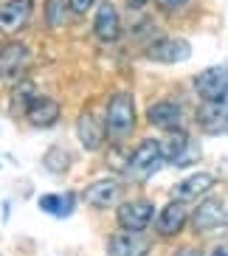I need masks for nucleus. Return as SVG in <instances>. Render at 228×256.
Instances as JSON below:
<instances>
[{
    "label": "nucleus",
    "mask_w": 228,
    "mask_h": 256,
    "mask_svg": "<svg viewBox=\"0 0 228 256\" xmlns=\"http://www.w3.org/2000/svg\"><path fill=\"white\" fill-rule=\"evenodd\" d=\"M186 220H189V211H186V206H183L180 200H172V203H166V206H164V211L158 214V220H155V228H158L160 236H175V234L183 231Z\"/></svg>",
    "instance_id": "17"
},
{
    "label": "nucleus",
    "mask_w": 228,
    "mask_h": 256,
    "mask_svg": "<svg viewBox=\"0 0 228 256\" xmlns=\"http://www.w3.org/2000/svg\"><path fill=\"white\" fill-rule=\"evenodd\" d=\"M68 3H70V12H74V17L88 14V12L96 6V0H68Z\"/></svg>",
    "instance_id": "22"
},
{
    "label": "nucleus",
    "mask_w": 228,
    "mask_h": 256,
    "mask_svg": "<svg viewBox=\"0 0 228 256\" xmlns=\"http://www.w3.org/2000/svg\"><path fill=\"white\" fill-rule=\"evenodd\" d=\"M46 166L51 172H65V169H68V155H65L60 146H54V152L46 155Z\"/></svg>",
    "instance_id": "21"
},
{
    "label": "nucleus",
    "mask_w": 228,
    "mask_h": 256,
    "mask_svg": "<svg viewBox=\"0 0 228 256\" xmlns=\"http://www.w3.org/2000/svg\"><path fill=\"white\" fill-rule=\"evenodd\" d=\"M214 183H217L214 180V174L194 172V174H189V178H183V180L172 188V197L180 200V203H189V200H198L200 194H206V192H212Z\"/></svg>",
    "instance_id": "16"
},
{
    "label": "nucleus",
    "mask_w": 228,
    "mask_h": 256,
    "mask_svg": "<svg viewBox=\"0 0 228 256\" xmlns=\"http://www.w3.org/2000/svg\"><path fill=\"white\" fill-rule=\"evenodd\" d=\"M198 124L208 136H220L228 130V96L220 98H203L198 107Z\"/></svg>",
    "instance_id": "4"
},
{
    "label": "nucleus",
    "mask_w": 228,
    "mask_h": 256,
    "mask_svg": "<svg viewBox=\"0 0 228 256\" xmlns=\"http://www.w3.org/2000/svg\"><path fill=\"white\" fill-rule=\"evenodd\" d=\"M222 222H226V208H222V203L217 200V197L203 200L198 208L192 211V228L200 231V234L214 231V228H220Z\"/></svg>",
    "instance_id": "14"
},
{
    "label": "nucleus",
    "mask_w": 228,
    "mask_h": 256,
    "mask_svg": "<svg viewBox=\"0 0 228 256\" xmlns=\"http://www.w3.org/2000/svg\"><path fill=\"white\" fill-rule=\"evenodd\" d=\"M34 0H3L0 3V34H17L31 20Z\"/></svg>",
    "instance_id": "6"
},
{
    "label": "nucleus",
    "mask_w": 228,
    "mask_h": 256,
    "mask_svg": "<svg viewBox=\"0 0 228 256\" xmlns=\"http://www.w3.org/2000/svg\"><path fill=\"white\" fill-rule=\"evenodd\" d=\"M104 121L99 118V116L93 113L90 107H84L82 113H79V118H76V138H79V144H82L84 150H102V144H104Z\"/></svg>",
    "instance_id": "9"
},
{
    "label": "nucleus",
    "mask_w": 228,
    "mask_h": 256,
    "mask_svg": "<svg viewBox=\"0 0 228 256\" xmlns=\"http://www.w3.org/2000/svg\"><path fill=\"white\" fill-rule=\"evenodd\" d=\"M74 20V12H70L68 0H46V23L48 28H62Z\"/></svg>",
    "instance_id": "20"
},
{
    "label": "nucleus",
    "mask_w": 228,
    "mask_h": 256,
    "mask_svg": "<svg viewBox=\"0 0 228 256\" xmlns=\"http://www.w3.org/2000/svg\"><path fill=\"white\" fill-rule=\"evenodd\" d=\"M31 62V51L23 42H8L0 48V79H17L23 76Z\"/></svg>",
    "instance_id": "12"
},
{
    "label": "nucleus",
    "mask_w": 228,
    "mask_h": 256,
    "mask_svg": "<svg viewBox=\"0 0 228 256\" xmlns=\"http://www.w3.org/2000/svg\"><path fill=\"white\" fill-rule=\"evenodd\" d=\"M189 3V0H158V6L164 8V12H178V8H183Z\"/></svg>",
    "instance_id": "23"
},
{
    "label": "nucleus",
    "mask_w": 228,
    "mask_h": 256,
    "mask_svg": "<svg viewBox=\"0 0 228 256\" xmlns=\"http://www.w3.org/2000/svg\"><path fill=\"white\" fill-rule=\"evenodd\" d=\"M146 118H150L152 127L172 132V130H180V124H183V107L178 102H155L146 110Z\"/></svg>",
    "instance_id": "15"
},
{
    "label": "nucleus",
    "mask_w": 228,
    "mask_h": 256,
    "mask_svg": "<svg viewBox=\"0 0 228 256\" xmlns=\"http://www.w3.org/2000/svg\"><path fill=\"white\" fill-rule=\"evenodd\" d=\"M152 217H155V206L150 200H130V203H122L116 211L118 228H124V231H146Z\"/></svg>",
    "instance_id": "3"
},
{
    "label": "nucleus",
    "mask_w": 228,
    "mask_h": 256,
    "mask_svg": "<svg viewBox=\"0 0 228 256\" xmlns=\"http://www.w3.org/2000/svg\"><path fill=\"white\" fill-rule=\"evenodd\" d=\"M212 256H228V242L226 245H217V248L212 250Z\"/></svg>",
    "instance_id": "25"
},
{
    "label": "nucleus",
    "mask_w": 228,
    "mask_h": 256,
    "mask_svg": "<svg viewBox=\"0 0 228 256\" xmlns=\"http://www.w3.org/2000/svg\"><path fill=\"white\" fill-rule=\"evenodd\" d=\"M175 256H203L198 248H180V250H175Z\"/></svg>",
    "instance_id": "24"
},
{
    "label": "nucleus",
    "mask_w": 228,
    "mask_h": 256,
    "mask_svg": "<svg viewBox=\"0 0 228 256\" xmlns=\"http://www.w3.org/2000/svg\"><path fill=\"white\" fill-rule=\"evenodd\" d=\"M118 197H122V183L116 178L93 180L90 186L84 188V203L93 206V208H110V206L118 203Z\"/></svg>",
    "instance_id": "13"
},
{
    "label": "nucleus",
    "mask_w": 228,
    "mask_h": 256,
    "mask_svg": "<svg viewBox=\"0 0 228 256\" xmlns=\"http://www.w3.org/2000/svg\"><path fill=\"white\" fill-rule=\"evenodd\" d=\"M150 240L144 231H118L107 242V256H146L150 254Z\"/></svg>",
    "instance_id": "10"
},
{
    "label": "nucleus",
    "mask_w": 228,
    "mask_h": 256,
    "mask_svg": "<svg viewBox=\"0 0 228 256\" xmlns=\"http://www.w3.org/2000/svg\"><path fill=\"white\" fill-rule=\"evenodd\" d=\"M136 130V102L130 93H116L107 102V113H104V132L113 144H122L132 136Z\"/></svg>",
    "instance_id": "1"
},
{
    "label": "nucleus",
    "mask_w": 228,
    "mask_h": 256,
    "mask_svg": "<svg viewBox=\"0 0 228 256\" xmlns=\"http://www.w3.org/2000/svg\"><path fill=\"white\" fill-rule=\"evenodd\" d=\"M146 3H150V0H127V6H130V8H144Z\"/></svg>",
    "instance_id": "26"
},
{
    "label": "nucleus",
    "mask_w": 228,
    "mask_h": 256,
    "mask_svg": "<svg viewBox=\"0 0 228 256\" xmlns=\"http://www.w3.org/2000/svg\"><path fill=\"white\" fill-rule=\"evenodd\" d=\"M164 160L166 158H164V146H160V141L146 138V141H141L136 146V152L130 155L127 174L132 178V180H146V178H152V174L158 172Z\"/></svg>",
    "instance_id": "2"
},
{
    "label": "nucleus",
    "mask_w": 228,
    "mask_h": 256,
    "mask_svg": "<svg viewBox=\"0 0 228 256\" xmlns=\"http://www.w3.org/2000/svg\"><path fill=\"white\" fill-rule=\"evenodd\" d=\"M26 118H28V124H34V127H51L54 121L60 118V104H56L54 98H46V96L28 98Z\"/></svg>",
    "instance_id": "18"
},
{
    "label": "nucleus",
    "mask_w": 228,
    "mask_h": 256,
    "mask_svg": "<svg viewBox=\"0 0 228 256\" xmlns=\"http://www.w3.org/2000/svg\"><path fill=\"white\" fill-rule=\"evenodd\" d=\"M160 146H164V158L175 166L194 164V160L200 158V150L194 146V141H192L183 130H172V136L160 144Z\"/></svg>",
    "instance_id": "8"
},
{
    "label": "nucleus",
    "mask_w": 228,
    "mask_h": 256,
    "mask_svg": "<svg viewBox=\"0 0 228 256\" xmlns=\"http://www.w3.org/2000/svg\"><path fill=\"white\" fill-rule=\"evenodd\" d=\"M93 34L99 42H116L122 37V20H118V12H116L113 3L102 0L96 6V14H93Z\"/></svg>",
    "instance_id": "11"
},
{
    "label": "nucleus",
    "mask_w": 228,
    "mask_h": 256,
    "mask_svg": "<svg viewBox=\"0 0 228 256\" xmlns=\"http://www.w3.org/2000/svg\"><path fill=\"white\" fill-rule=\"evenodd\" d=\"M192 56V46L183 37H160L146 48V60L164 62V65H175Z\"/></svg>",
    "instance_id": "5"
},
{
    "label": "nucleus",
    "mask_w": 228,
    "mask_h": 256,
    "mask_svg": "<svg viewBox=\"0 0 228 256\" xmlns=\"http://www.w3.org/2000/svg\"><path fill=\"white\" fill-rule=\"evenodd\" d=\"M74 206H76V194L74 192H68V194H46L40 197V208L46 211V214H51V217H70L74 214Z\"/></svg>",
    "instance_id": "19"
},
{
    "label": "nucleus",
    "mask_w": 228,
    "mask_h": 256,
    "mask_svg": "<svg viewBox=\"0 0 228 256\" xmlns=\"http://www.w3.org/2000/svg\"><path fill=\"white\" fill-rule=\"evenodd\" d=\"M194 90L200 98H220L228 96V62L212 65L194 76Z\"/></svg>",
    "instance_id": "7"
}]
</instances>
